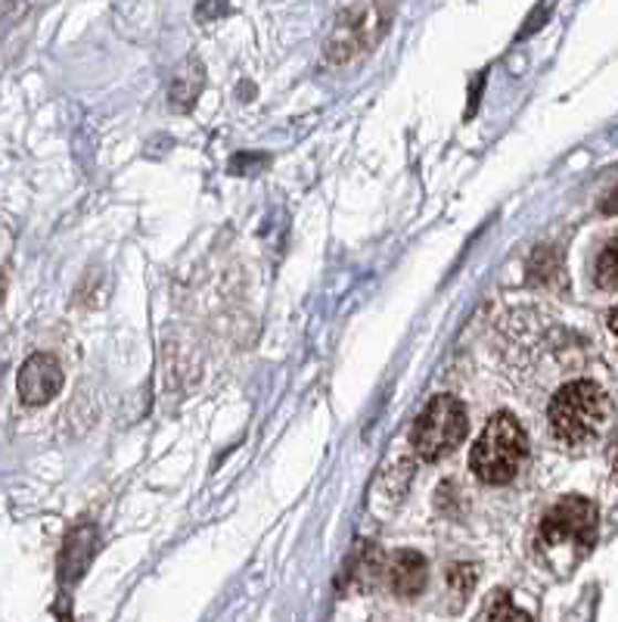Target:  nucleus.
I'll return each instance as SVG.
<instances>
[{
  "mask_svg": "<svg viewBox=\"0 0 618 622\" xmlns=\"http://www.w3.org/2000/svg\"><path fill=\"white\" fill-rule=\"evenodd\" d=\"M609 421V395L603 393L594 380H575L566 383L551 398L547 424L559 445H587L600 436L603 424Z\"/></svg>",
  "mask_w": 618,
  "mask_h": 622,
  "instance_id": "nucleus-1",
  "label": "nucleus"
},
{
  "mask_svg": "<svg viewBox=\"0 0 618 622\" xmlns=\"http://www.w3.org/2000/svg\"><path fill=\"white\" fill-rule=\"evenodd\" d=\"M94 529L91 526H82V529H75L69 539H65V548H63V557H60V576H63V582L69 579H78L84 573V567H87V560L94 554Z\"/></svg>",
  "mask_w": 618,
  "mask_h": 622,
  "instance_id": "nucleus-7",
  "label": "nucleus"
},
{
  "mask_svg": "<svg viewBox=\"0 0 618 622\" xmlns=\"http://www.w3.org/2000/svg\"><path fill=\"white\" fill-rule=\"evenodd\" d=\"M479 622H532V616L513 604L506 591H494V594L489 598V604L482 607V616H479Z\"/></svg>",
  "mask_w": 618,
  "mask_h": 622,
  "instance_id": "nucleus-8",
  "label": "nucleus"
},
{
  "mask_svg": "<svg viewBox=\"0 0 618 622\" xmlns=\"http://www.w3.org/2000/svg\"><path fill=\"white\" fill-rule=\"evenodd\" d=\"M386 576H389V585L391 591L398 594V598H417L420 591L426 589V582H429V563H426V557L420 551H398V554L391 557L389 567H386Z\"/></svg>",
  "mask_w": 618,
  "mask_h": 622,
  "instance_id": "nucleus-6",
  "label": "nucleus"
},
{
  "mask_svg": "<svg viewBox=\"0 0 618 622\" xmlns=\"http://www.w3.org/2000/svg\"><path fill=\"white\" fill-rule=\"evenodd\" d=\"M597 526H600V514L594 508V501H587L582 495H566L544 514L537 536L547 551H559V548L587 551L597 539Z\"/></svg>",
  "mask_w": 618,
  "mask_h": 622,
  "instance_id": "nucleus-4",
  "label": "nucleus"
},
{
  "mask_svg": "<svg viewBox=\"0 0 618 622\" xmlns=\"http://www.w3.org/2000/svg\"><path fill=\"white\" fill-rule=\"evenodd\" d=\"M525 458H528L525 429H522V424L510 411H501L482 429L479 443L472 445L470 467L482 483L504 486V483H510L513 476L520 474Z\"/></svg>",
  "mask_w": 618,
  "mask_h": 622,
  "instance_id": "nucleus-2",
  "label": "nucleus"
},
{
  "mask_svg": "<svg viewBox=\"0 0 618 622\" xmlns=\"http://www.w3.org/2000/svg\"><path fill=\"white\" fill-rule=\"evenodd\" d=\"M603 212H609V215H618V187L606 197V203H603Z\"/></svg>",
  "mask_w": 618,
  "mask_h": 622,
  "instance_id": "nucleus-11",
  "label": "nucleus"
},
{
  "mask_svg": "<svg viewBox=\"0 0 618 622\" xmlns=\"http://www.w3.org/2000/svg\"><path fill=\"white\" fill-rule=\"evenodd\" d=\"M594 283L600 290H618V237L603 246L594 262Z\"/></svg>",
  "mask_w": 618,
  "mask_h": 622,
  "instance_id": "nucleus-9",
  "label": "nucleus"
},
{
  "mask_svg": "<svg viewBox=\"0 0 618 622\" xmlns=\"http://www.w3.org/2000/svg\"><path fill=\"white\" fill-rule=\"evenodd\" d=\"M472 582H475V570L472 567H454L451 573H448V585L451 589H457V594H460V601L470 594Z\"/></svg>",
  "mask_w": 618,
  "mask_h": 622,
  "instance_id": "nucleus-10",
  "label": "nucleus"
},
{
  "mask_svg": "<svg viewBox=\"0 0 618 622\" xmlns=\"http://www.w3.org/2000/svg\"><path fill=\"white\" fill-rule=\"evenodd\" d=\"M609 330L618 336V305L612 311H609Z\"/></svg>",
  "mask_w": 618,
  "mask_h": 622,
  "instance_id": "nucleus-12",
  "label": "nucleus"
},
{
  "mask_svg": "<svg viewBox=\"0 0 618 622\" xmlns=\"http://www.w3.org/2000/svg\"><path fill=\"white\" fill-rule=\"evenodd\" d=\"M467 411L454 395H436L413 424V452L423 460H441L467 439Z\"/></svg>",
  "mask_w": 618,
  "mask_h": 622,
  "instance_id": "nucleus-3",
  "label": "nucleus"
},
{
  "mask_svg": "<svg viewBox=\"0 0 618 622\" xmlns=\"http://www.w3.org/2000/svg\"><path fill=\"white\" fill-rule=\"evenodd\" d=\"M63 367L60 361L48 355V352H38L32 359H25V364L19 367L17 390L22 405L38 408V405H48L50 398H56L63 390Z\"/></svg>",
  "mask_w": 618,
  "mask_h": 622,
  "instance_id": "nucleus-5",
  "label": "nucleus"
}]
</instances>
